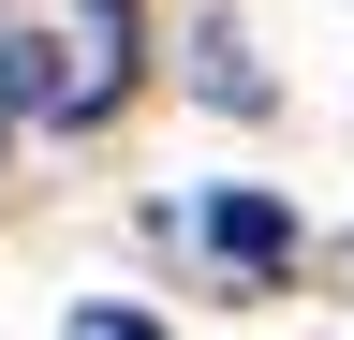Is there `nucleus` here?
<instances>
[{"mask_svg": "<svg viewBox=\"0 0 354 340\" xmlns=\"http://www.w3.org/2000/svg\"><path fill=\"white\" fill-rule=\"evenodd\" d=\"M207 251H221L236 281H281V267H295V207H281V193H221V207H207Z\"/></svg>", "mask_w": 354, "mask_h": 340, "instance_id": "obj_2", "label": "nucleus"}, {"mask_svg": "<svg viewBox=\"0 0 354 340\" xmlns=\"http://www.w3.org/2000/svg\"><path fill=\"white\" fill-rule=\"evenodd\" d=\"M192 60H207V104H236V118L266 104V74H251V45H236V30H207V45H192Z\"/></svg>", "mask_w": 354, "mask_h": 340, "instance_id": "obj_3", "label": "nucleus"}, {"mask_svg": "<svg viewBox=\"0 0 354 340\" xmlns=\"http://www.w3.org/2000/svg\"><path fill=\"white\" fill-rule=\"evenodd\" d=\"M59 340H162V325H148V311H74Z\"/></svg>", "mask_w": 354, "mask_h": 340, "instance_id": "obj_4", "label": "nucleus"}, {"mask_svg": "<svg viewBox=\"0 0 354 340\" xmlns=\"http://www.w3.org/2000/svg\"><path fill=\"white\" fill-rule=\"evenodd\" d=\"M133 74H148V0H74L44 45H0V104L44 134H88L133 104Z\"/></svg>", "mask_w": 354, "mask_h": 340, "instance_id": "obj_1", "label": "nucleus"}]
</instances>
